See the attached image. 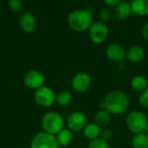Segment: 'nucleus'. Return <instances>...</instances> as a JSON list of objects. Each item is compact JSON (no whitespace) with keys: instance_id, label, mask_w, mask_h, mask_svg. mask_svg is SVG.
<instances>
[{"instance_id":"1","label":"nucleus","mask_w":148,"mask_h":148,"mask_svg":"<svg viewBox=\"0 0 148 148\" xmlns=\"http://www.w3.org/2000/svg\"><path fill=\"white\" fill-rule=\"evenodd\" d=\"M105 109L115 114H123L128 108L129 99L127 95L121 90L111 91L103 101Z\"/></svg>"},{"instance_id":"2","label":"nucleus","mask_w":148,"mask_h":148,"mask_svg":"<svg viewBox=\"0 0 148 148\" xmlns=\"http://www.w3.org/2000/svg\"><path fill=\"white\" fill-rule=\"evenodd\" d=\"M91 10L87 9L76 10L71 12L68 16L69 27L76 31H84L90 28L93 23Z\"/></svg>"},{"instance_id":"3","label":"nucleus","mask_w":148,"mask_h":148,"mask_svg":"<svg viewBox=\"0 0 148 148\" xmlns=\"http://www.w3.org/2000/svg\"><path fill=\"white\" fill-rule=\"evenodd\" d=\"M126 123L127 127L136 134L146 132L148 124L146 114L139 110H134L129 113Z\"/></svg>"},{"instance_id":"4","label":"nucleus","mask_w":148,"mask_h":148,"mask_svg":"<svg viewBox=\"0 0 148 148\" xmlns=\"http://www.w3.org/2000/svg\"><path fill=\"white\" fill-rule=\"evenodd\" d=\"M42 125L45 133L52 135L57 134L63 127V119L61 114L55 112L47 113L42 120Z\"/></svg>"},{"instance_id":"5","label":"nucleus","mask_w":148,"mask_h":148,"mask_svg":"<svg viewBox=\"0 0 148 148\" xmlns=\"http://www.w3.org/2000/svg\"><path fill=\"white\" fill-rule=\"evenodd\" d=\"M108 28L103 22L97 21L92 23L88 29V36L95 43H101L108 37Z\"/></svg>"},{"instance_id":"6","label":"nucleus","mask_w":148,"mask_h":148,"mask_svg":"<svg viewBox=\"0 0 148 148\" xmlns=\"http://www.w3.org/2000/svg\"><path fill=\"white\" fill-rule=\"evenodd\" d=\"M31 148H58L56 138L48 133H40L36 134L30 144Z\"/></svg>"},{"instance_id":"7","label":"nucleus","mask_w":148,"mask_h":148,"mask_svg":"<svg viewBox=\"0 0 148 148\" xmlns=\"http://www.w3.org/2000/svg\"><path fill=\"white\" fill-rule=\"evenodd\" d=\"M56 100V95L49 87H41L35 92V101L41 106L49 107Z\"/></svg>"},{"instance_id":"8","label":"nucleus","mask_w":148,"mask_h":148,"mask_svg":"<svg viewBox=\"0 0 148 148\" xmlns=\"http://www.w3.org/2000/svg\"><path fill=\"white\" fill-rule=\"evenodd\" d=\"M44 82V76L37 70L32 69L28 71L24 75V83L27 87L32 89H38L42 87Z\"/></svg>"},{"instance_id":"9","label":"nucleus","mask_w":148,"mask_h":148,"mask_svg":"<svg viewBox=\"0 0 148 148\" xmlns=\"http://www.w3.org/2000/svg\"><path fill=\"white\" fill-rule=\"evenodd\" d=\"M69 130L79 131L86 127L87 119L84 114L81 112H74L69 114L67 120Z\"/></svg>"},{"instance_id":"10","label":"nucleus","mask_w":148,"mask_h":148,"mask_svg":"<svg viewBox=\"0 0 148 148\" xmlns=\"http://www.w3.org/2000/svg\"><path fill=\"white\" fill-rule=\"evenodd\" d=\"M91 83V77L86 73H78L76 74L72 80V87L75 90L78 92L86 91Z\"/></svg>"},{"instance_id":"11","label":"nucleus","mask_w":148,"mask_h":148,"mask_svg":"<svg viewBox=\"0 0 148 148\" xmlns=\"http://www.w3.org/2000/svg\"><path fill=\"white\" fill-rule=\"evenodd\" d=\"M106 54L108 57L114 61H121L126 56L125 49L118 43H111L108 46L106 49Z\"/></svg>"},{"instance_id":"12","label":"nucleus","mask_w":148,"mask_h":148,"mask_svg":"<svg viewBox=\"0 0 148 148\" xmlns=\"http://www.w3.org/2000/svg\"><path fill=\"white\" fill-rule=\"evenodd\" d=\"M19 23L22 29L27 33H30L36 29V19L34 16L29 12L22 14L19 18Z\"/></svg>"},{"instance_id":"13","label":"nucleus","mask_w":148,"mask_h":148,"mask_svg":"<svg viewBox=\"0 0 148 148\" xmlns=\"http://www.w3.org/2000/svg\"><path fill=\"white\" fill-rule=\"evenodd\" d=\"M132 12L131 3L127 1H121L115 7V14L121 20H125L129 17Z\"/></svg>"},{"instance_id":"14","label":"nucleus","mask_w":148,"mask_h":148,"mask_svg":"<svg viewBox=\"0 0 148 148\" xmlns=\"http://www.w3.org/2000/svg\"><path fill=\"white\" fill-rule=\"evenodd\" d=\"M132 11L139 16L148 14V0H134L131 3Z\"/></svg>"},{"instance_id":"15","label":"nucleus","mask_w":148,"mask_h":148,"mask_svg":"<svg viewBox=\"0 0 148 148\" xmlns=\"http://www.w3.org/2000/svg\"><path fill=\"white\" fill-rule=\"evenodd\" d=\"M144 49L139 45H134L129 48L127 51V58L130 62H137L144 56Z\"/></svg>"},{"instance_id":"16","label":"nucleus","mask_w":148,"mask_h":148,"mask_svg":"<svg viewBox=\"0 0 148 148\" xmlns=\"http://www.w3.org/2000/svg\"><path fill=\"white\" fill-rule=\"evenodd\" d=\"M101 128L98 125L89 123L84 127V135L91 140H96L101 135Z\"/></svg>"},{"instance_id":"17","label":"nucleus","mask_w":148,"mask_h":148,"mask_svg":"<svg viewBox=\"0 0 148 148\" xmlns=\"http://www.w3.org/2000/svg\"><path fill=\"white\" fill-rule=\"evenodd\" d=\"M110 120H111L110 112H108L106 109H101V111H98L95 116V124L98 125L100 127L107 126L110 122Z\"/></svg>"},{"instance_id":"18","label":"nucleus","mask_w":148,"mask_h":148,"mask_svg":"<svg viewBox=\"0 0 148 148\" xmlns=\"http://www.w3.org/2000/svg\"><path fill=\"white\" fill-rule=\"evenodd\" d=\"M72 138H73V134L69 129H62L57 134L56 140L58 145L66 147L71 142Z\"/></svg>"},{"instance_id":"19","label":"nucleus","mask_w":148,"mask_h":148,"mask_svg":"<svg viewBox=\"0 0 148 148\" xmlns=\"http://www.w3.org/2000/svg\"><path fill=\"white\" fill-rule=\"evenodd\" d=\"M131 85L137 91H144L148 88V81L142 75H136L133 78Z\"/></svg>"},{"instance_id":"20","label":"nucleus","mask_w":148,"mask_h":148,"mask_svg":"<svg viewBox=\"0 0 148 148\" xmlns=\"http://www.w3.org/2000/svg\"><path fill=\"white\" fill-rule=\"evenodd\" d=\"M134 148H148V135L145 133L137 134L133 138Z\"/></svg>"},{"instance_id":"21","label":"nucleus","mask_w":148,"mask_h":148,"mask_svg":"<svg viewBox=\"0 0 148 148\" xmlns=\"http://www.w3.org/2000/svg\"><path fill=\"white\" fill-rule=\"evenodd\" d=\"M72 95L69 91H62L56 96V101L62 106H65L70 102Z\"/></svg>"},{"instance_id":"22","label":"nucleus","mask_w":148,"mask_h":148,"mask_svg":"<svg viewBox=\"0 0 148 148\" xmlns=\"http://www.w3.org/2000/svg\"><path fill=\"white\" fill-rule=\"evenodd\" d=\"M88 148H110L107 141L103 140L102 139H96L94 140H91V142L88 145Z\"/></svg>"},{"instance_id":"23","label":"nucleus","mask_w":148,"mask_h":148,"mask_svg":"<svg viewBox=\"0 0 148 148\" xmlns=\"http://www.w3.org/2000/svg\"><path fill=\"white\" fill-rule=\"evenodd\" d=\"M100 16L103 21H109L112 17V11L109 7H104L100 12Z\"/></svg>"},{"instance_id":"24","label":"nucleus","mask_w":148,"mask_h":148,"mask_svg":"<svg viewBox=\"0 0 148 148\" xmlns=\"http://www.w3.org/2000/svg\"><path fill=\"white\" fill-rule=\"evenodd\" d=\"M139 101L142 106L148 108V88L146 90L141 92V94L139 96Z\"/></svg>"},{"instance_id":"25","label":"nucleus","mask_w":148,"mask_h":148,"mask_svg":"<svg viewBox=\"0 0 148 148\" xmlns=\"http://www.w3.org/2000/svg\"><path fill=\"white\" fill-rule=\"evenodd\" d=\"M9 6L11 10L15 11H19L23 7V3L19 0H10L9 2Z\"/></svg>"},{"instance_id":"26","label":"nucleus","mask_w":148,"mask_h":148,"mask_svg":"<svg viewBox=\"0 0 148 148\" xmlns=\"http://www.w3.org/2000/svg\"><path fill=\"white\" fill-rule=\"evenodd\" d=\"M101 139L105 141H107L108 140H109L112 137V132L109 129H104L101 133Z\"/></svg>"},{"instance_id":"27","label":"nucleus","mask_w":148,"mask_h":148,"mask_svg":"<svg viewBox=\"0 0 148 148\" xmlns=\"http://www.w3.org/2000/svg\"><path fill=\"white\" fill-rule=\"evenodd\" d=\"M121 1H119V0H105L104 1V3L107 4V5H108V6H117V4L120 3Z\"/></svg>"},{"instance_id":"28","label":"nucleus","mask_w":148,"mask_h":148,"mask_svg":"<svg viewBox=\"0 0 148 148\" xmlns=\"http://www.w3.org/2000/svg\"><path fill=\"white\" fill-rule=\"evenodd\" d=\"M142 35H143V36L148 41V23H146L144 25V27L142 28Z\"/></svg>"},{"instance_id":"29","label":"nucleus","mask_w":148,"mask_h":148,"mask_svg":"<svg viewBox=\"0 0 148 148\" xmlns=\"http://www.w3.org/2000/svg\"><path fill=\"white\" fill-rule=\"evenodd\" d=\"M146 132H147V134L148 135V124L147 126V128H146Z\"/></svg>"}]
</instances>
